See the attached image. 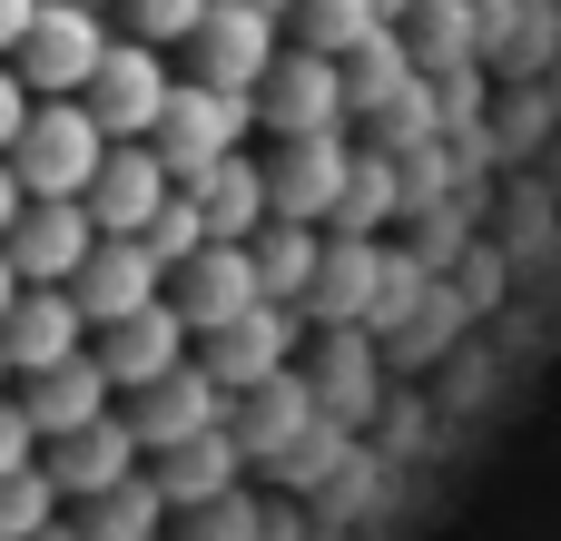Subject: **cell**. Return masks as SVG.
Wrapping results in <instances>:
<instances>
[{
  "label": "cell",
  "mask_w": 561,
  "mask_h": 541,
  "mask_svg": "<svg viewBox=\"0 0 561 541\" xmlns=\"http://www.w3.org/2000/svg\"><path fill=\"white\" fill-rule=\"evenodd\" d=\"M99 59H108V20L89 0H39L30 39L10 49V69L30 79V99H89Z\"/></svg>",
  "instance_id": "3957f363"
},
{
  "label": "cell",
  "mask_w": 561,
  "mask_h": 541,
  "mask_svg": "<svg viewBox=\"0 0 561 541\" xmlns=\"http://www.w3.org/2000/svg\"><path fill=\"white\" fill-rule=\"evenodd\" d=\"M168 306L187 315V335H217V325H237L247 306H266V286H256V266H247V246H227V237H207L178 276H168Z\"/></svg>",
  "instance_id": "4fadbf2b"
},
{
  "label": "cell",
  "mask_w": 561,
  "mask_h": 541,
  "mask_svg": "<svg viewBox=\"0 0 561 541\" xmlns=\"http://www.w3.org/2000/svg\"><path fill=\"white\" fill-rule=\"evenodd\" d=\"M30 541H79V522H49V532H30Z\"/></svg>",
  "instance_id": "836d02e7"
},
{
  "label": "cell",
  "mask_w": 561,
  "mask_h": 541,
  "mask_svg": "<svg viewBox=\"0 0 561 541\" xmlns=\"http://www.w3.org/2000/svg\"><path fill=\"white\" fill-rule=\"evenodd\" d=\"M0 404H10V355H0Z\"/></svg>",
  "instance_id": "d590c367"
},
{
  "label": "cell",
  "mask_w": 561,
  "mask_h": 541,
  "mask_svg": "<svg viewBox=\"0 0 561 541\" xmlns=\"http://www.w3.org/2000/svg\"><path fill=\"white\" fill-rule=\"evenodd\" d=\"M118 10H128V39H148V49H178L207 20V0H118Z\"/></svg>",
  "instance_id": "83f0119b"
},
{
  "label": "cell",
  "mask_w": 561,
  "mask_h": 541,
  "mask_svg": "<svg viewBox=\"0 0 561 541\" xmlns=\"http://www.w3.org/2000/svg\"><path fill=\"white\" fill-rule=\"evenodd\" d=\"M306 315H316L325 335L375 325V315H385V246H375V237H325V266H316V286H306Z\"/></svg>",
  "instance_id": "2e32d148"
},
{
  "label": "cell",
  "mask_w": 561,
  "mask_h": 541,
  "mask_svg": "<svg viewBox=\"0 0 561 541\" xmlns=\"http://www.w3.org/2000/svg\"><path fill=\"white\" fill-rule=\"evenodd\" d=\"M266 168V217H286V227H325L335 217V197H345V168H355V148L325 128V138H286L276 158H256Z\"/></svg>",
  "instance_id": "ba28073f"
},
{
  "label": "cell",
  "mask_w": 561,
  "mask_h": 541,
  "mask_svg": "<svg viewBox=\"0 0 561 541\" xmlns=\"http://www.w3.org/2000/svg\"><path fill=\"white\" fill-rule=\"evenodd\" d=\"M168 49H148V39H108V59H99V79H89V118L108 128V138H148L158 128V108H168Z\"/></svg>",
  "instance_id": "8fae6325"
},
{
  "label": "cell",
  "mask_w": 561,
  "mask_h": 541,
  "mask_svg": "<svg viewBox=\"0 0 561 541\" xmlns=\"http://www.w3.org/2000/svg\"><path fill=\"white\" fill-rule=\"evenodd\" d=\"M20 414L39 444H59V434H89L99 414H118V384L99 375V355H69L49 375H20Z\"/></svg>",
  "instance_id": "e0dca14e"
},
{
  "label": "cell",
  "mask_w": 561,
  "mask_h": 541,
  "mask_svg": "<svg viewBox=\"0 0 561 541\" xmlns=\"http://www.w3.org/2000/svg\"><path fill=\"white\" fill-rule=\"evenodd\" d=\"M20 306V266H10V246H0V315Z\"/></svg>",
  "instance_id": "d6a6232c"
},
{
  "label": "cell",
  "mask_w": 561,
  "mask_h": 541,
  "mask_svg": "<svg viewBox=\"0 0 561 541\" xmlns=\"http://www.w3.org/2000/svg\"><path fill=\"white\" fill-rule=\"evenodd\" d=\"M178 197V177H168V158L148 148V138H108V158H99V177H89V227L99 237H148L158 227V207Z\"/></svg>",
  "instance_id": "5b68a950"
},
{
  "label": "cell",
  "mask_w": 561,
  "mask_h": 541,
  "mask_svg": "<svg viewBox=\"0 0 561 541\" xmlns=\"http://www.w3.org/2000/svg\"><path fill=\"white\" fill-rule=\"evenodd\" d=\"M256 10H266V20H286V10H296V0H256Z\"/></svg>",
  "instance_id": "e575fe53"
},
{
  "label": "cell",
  "mask_w": 561,
  "mask_h": 541,
  "mask_svg": "<svg viewBox=\"0 0 561 541\" xmlns=\"http://www.w3.org/2000/svg\"><path fill=\"white\" fill-rule=\"evenodd\" d=\"M0 246H10V266H20V286H69V276L89 266L99 227H89V207H79V197H30V207H20V227H10Z\"/></svg>",
  "instance_id": "7c38bea8"
},
{
  "label": "cell",
  "mask_w": 561,
  "mask_h": 541,
  "mask_svg": "<svg viewBox=\"0 0 561 541\" xmlns=\"http://www.w3.org/2000/svg\"><path fill=\"white\" fill-rule=\"evenodd\" d=\"M118 424L138 434V453L158 463V453H178V444H197V434H217L227 424V394L197 375V355L178 365V375H158V384H138V394H118Z\"/></svg>",
  "instance_id": "8992f818"
},
{
  "label": "cell",
  "mask_w": 561,
  "mask_h": 541,
  "mask_svg": "<svg viewBox=\"0 0 561 541\" xmlns=\"http://www.w3.org/2000/svg\"><path fill=\"white\" fill-rule=\"evenodd\" d=\"M99 158H108V128L89 118V99H39L30 128H20V148H10V168H20L30 197H89Z\"/></svg>",
  "instance_id": "6da1fadb"
},
{
  "label": "cell",
  "mask_w": 561,
  "mask_h": 541,
  "mask_svg": "<svg viewBox=\"0 0 561 541\" xmlns=\"http://www.w3.org/2000/svg\"><path fill=\"white\" fill-rule=\"evenodd\" d=\"M148 453H138V434L118 424V414H99L89 434H59V444H39V473H49V493L59 503H89V493H108V483H128Z\"/></svg>",
  "instance_id": "d6986e66"
},
{
  "label": "cell",
  "mask_w": 561,
  "mask_h": 541,
  "mask_svg": "<svg viewBox=\"0 0 561 541\" xmlns=\"http://www.w3.org/2000/svg\"><path fill=\"white\" fill-rule=\"evenodd\" d=\"M237 463H247V444L217 424V434H197V444H178V453H158L148 473H158V493H168V513H217L227 493H237Z\"/></svg>",
  "instance_id": "ffe728a7"
},
{
  "label": "cell",
  "mask_w": 561,
  "mask_h": 541,
  "mask_svg": "<svg viewBox=\"0 0 561 541\" xmlns=\"http://www.w3.org/2000/svg\"><path fill=\"white\" fill-rule=\"evenodd\" d=\"M138 246H148V256H158V266H168V276H178V266H187V256H197V246H207V217H197V197H187V187H178V197H168V207H158V227H148V237H138Z\"/></svg>",
  "instance_id": "4316f807"
},
{
  "label": "cell",
  "mask_w": 561,
  "mask_h": 541,
  "mask_svg": "<svg viewBox=\"0 0 561 541\" xmlns=\"http://www.w3.org/2000/svg\"><path fill=\"white\" fill-rule=\"evenodd\" d=\"M247 118H256L247 99H227V89H207V79H178V89H168V108H158V128H148V148L168 158V177H178V187H197L217 158H237V148H247Z\"/></svg>",
  "instance_id": "7a4b0ae2"
},
{
  "label": "cell",
  "mask_w": 561,
  "mask_h": 541,
  "mask_svg": "<svg viewBox=\"0 0 561 541\" xmlns=\"http://www.w3.org/2000/svg\"><path fill=\"white\" fill-rule=\"evenodd\" d=\"M247 266H256V286H266V306H306V286H316V266H325V227L266 217V227L247 237Z\"/></svg>",
  "instance_id": "7402d4cb"
},
{
  "label": "cell",
  "mask_w": 561,
  "mask_h": 541,
  "mask_svg": "<svg viewBox=\"0 0 561 541\" xmlns=\"http://www.w3.org/2000/svg\"><path fill=\"white\" fill-rule=\"evenodd\" d=\"M20 207H30V187H20V168H10V158H0V237H10V227H20Z\"/></svg>",
  "instance_id": "1f68e13d"
},
{
  "label": "cell",
  "mask_w": 561,
  "mask_h": 541,
  "mask_svg": "<svg viewBox=\"0 0 561 541\" xmlns=\"http://www.w3.org/2000/svg\"><path fill=\"white\" fill-rule=\"evenodd\" d=\"M286 20H296V49L316 59H355L365 39H385V0H296Z\"/></svg>",
  "instance_id": "cb8c5ba5"
},
{
  "label": "cell",
  "mask_w": 561,
  "mask_h": 541,
  "mask_svg": "<svg viewBox=\"0 0 561 541\" xmlns=\"http://www.w3.org/2000/svg\"><path fill=\"white\" fill-rule=\"evenodd\" d=\"M394 207H404V168L355 148V168H345V197H335V217H325V227H335V237H375Z\"/></svg>",
  "instance_id": "d4e9b609"
},
{
  "label": "cell",
  "mask_w": 561,
  "mask_h": 541,
  "mask_svg": "<svg viewBox=\"0 0 561 541\" xmlns=\"http://www.w3.org/2000/svg\"><path fill=\"white\" fill-rule=\"evenodd\" d=\"M394 10H414V0H385V20H394Z\"/></svg>",
  "instance_id": "8d00e7d4"
},
{
  "label": "cell",
  "mask_w": 561,
  "mask_h": 541,
  "mask_svg": "<svg viewBox=\"0 0 561 541\" xmlns=\"http://www.w3.org/2000/svg\"><path fill=\"white\" fill-rule=\"evenodd\" d=\"M0 355H10V375H49V365L89 355V306L69 286H20V306L0 315Z\"/></svg>",
  "instance_id": "5bb4252c"
},
{
  "label": "cell",
  "mask_w": 561,
  "mask_h": 541,
  "mask_svg": "<svg viewBox=\"0 0 561 541\" xmlns=\"http://www.w3.org/2000/svg\"><path fill=\"white\" fill-rule=\"evenodd\" d=\"M59 522V493H49V473L30 463V473H10L0 483V541H30V532H49Z\"/></svg>",
  "instance_id": "484cf974"
},
{
  "label": "cell",
  "mask_w": 561,
  "mask_h": 541,
  "mask_svg": "<svg viewBox=\"0 0 561 541\" xmlns=\"http://www.w3.org/2000/svg\"><path fill=\"white\" fill-rule=\"evenodd\" d=\"M286 355H296V306H247L237 325H217V335H197V375L237 404L247 384H266V375H286Z\"/></svg>",
  "instance_id": "30bf717a"
},
{
  "label": "cell",
  "mask_w": 561,
  "mask_h": 541,
  "mask_svg": "<svg viewBox=\"0 0 561 541\" xmlns=\"http://www.w3.org/2000/svg\"><path fill=\"white\" fill-rule=\"evenodd\" d=\"M256 118L276 138H325L345 118V59H316V49H276V69L256 79Z\"/></svg>",
  "instance_id": "52a82bcc"
},
{
  "label": "cell",
  "mask_w": 561,
  "mask_h": 541,
  "mask_svg": "<svg viewBox=\"0 0 561 541\" xmlns=\"http://www.w3.org/2000/svg\"><path fill=\"white\" fill-rule=\"evenodd\" d=\"M158 532H168V493H158L148 463L128 483H108V493L79 503V541H158Z\"/></svg>",
  "instance_id": "603a6c76"
},
{
  "label": "cell",
  "mask_w": 561,
  "mask_h": 541,
  "mask_svg": "<svg viewBox=\"0 0 561 541\" xmlns=\"http://www.w3.org/2000/svg\"><path fill=\"white\" fill-rule=\"evenodd\" d=\"M30 463H39V434H30L20 394H10V404H0V483H10V473H30Z\"/></svg>",
  "instance_id": "f1b7e54d"
},
{
  "label": "cell",
  "mask_w": 561,
  "mask_h": 541,
  "mask_svg": "<svg viewBox=\"0 0 561 541\" xmlns=\"http://www.w3.org/2000/svg\"><path fill=\"white\" fill-rule=\"evenodd\" d=\"M89 10H118V0H89Z\"/></svg>",
  "instance_id": "74e56055"
},
{
  "label": "cell",
  "mask_w": 561,
  "mask_h": 541,
  "mask_svg": "<svg viewBox=\"0 0 561 541\" xmlns=\"http://www.w3.org/2000/svg\"><path fill=\"white\" fill-rule=\"evenodd\" d=\"M187 197H197L207 237H227V246H247V237L266 227V168H256L247 148H237V158H217V168H207V177H197Z\"/></svg>",
  "instance_id": "44dd1931"
},
{
  "label": "cell",
  "mask_w": 561,
  "mask_h": 541,
  "mask_svg": "<svg viewBox=\"0 0 561 541\" xmlns=\"http://www.w3.org/2000/svg\"><path fill=\"white\" fill-rule=\"evenodd\" d=\"M69 296L89 306V335H99V325H118V315L158 306V296H168V266H158L138 237H99V246H89V266L69 276Z\"/></svg>",
  "instance_id": "9a60e30c"
},
{
  "label": "cell",
  "mask_w": 561,
  "mask_h": 541,
  "mask_svg": "<svg viewBox=\"0 0 561 541\" xmlns=\"http://www.w3.org/2000/svg\"><path fill=\"white\" fill-rule=\"evenodd\" d=\"M316 424H325V404H316L306 375H266V384H247V394L227 404V434L247 444V463H276V453L306 444Z\"/></svg>",
  "instance_id": "ac0fdd59"
},
{
  "label": "cell",
  "mask_w": 561,
  "mask_h": 541,
  "mask_svg": "<svg viewBox=\"0 0 561 541\" xmlns=\"http://www.w3.org/2000/svg\"><path fill=\"white\" fill-rule=\"evenodd\" d=\"M30 20H39V0H0V59L30 39Z\"/></svg>",
  "instance_id": "4dcf8cb0"
},
{
  "label": "cell",
  "mask_w": 561,
  "mask_h": 541,
  "mask_svg": "<svg viewBox=\"0 0 561 541\" xmlns=\"http://www.w3.org/2000/svg\"><path fill=\"white\" fill-rule=\"evenodd\" d=\"M276 30H286V20H266L256 0H207V20H197L187 59H197V79H207V89H227V99H247V108H256V79L276 69Z\"/></svg>",
  "instance_id": "277c9868"
},
{
  "label": "cell",
  "mask_w": 561,
  "mask_h": 541,
  "mask_svg": "<svg viewBox=\"0 0 561 541\" xmlns=\"http://www.w3.org/2000/svg\"><path fill=\"white\" fill-rule=\"evenodd\" d=\"M30 108H39V99H30V79H20V69L0 59V158L20 148V128H30Z\"/></svg>",
  "instance_id": "f546056e"
},
{
  "label": "cell",
  "mask_w": 561,
  "mask_h": 541,
  "mask_svg": "<svg viewBox=\"0 0 561 541\" xmlns=\"http://www.w3.org/2000/svg\"><path fill=\"white\" fill-rule=\"evenodd\" d=\"M89 355H99V375L118 384V394H138V384H158V375H178L187 355H197V335H187V315L158 296V306H138V315H118V325H99L89 335Z\"/></svg>",
  "instance_id": "9c48e42d"
}]
</instances>
